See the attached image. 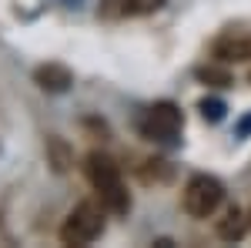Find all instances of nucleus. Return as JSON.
Wrapping results in <instances>:
<instances>
[{"label": "nucleus", "mask_w": 251, "mask_h": 248, "mask_svg": "<svg viewBox=\"0 0 251 248\" xmlns=\"http://www.w3.org/2000/svg\"><path fill=\"white\" fill-rule=\"evenodd\" d=\"M248 225H251V211H248Z\"/></svg>", "instance_id": "12"}, {"label": "nucleus", "mask_w": 251, "mask_h": 248, "mask_svg": "<svg viewBox=\"0 0 251 248\" xmlns=\"http://www.w3.org/2000/svg\"><path fill=\"white\" fill-rule=\"evenodd\" d=\"M164 3H168V0H117L121 14H127V17H148V14L161 10Z\"/></svg>", "instance_id": "8"}, {"label": "nucleus", "mask_w": 251, "mask_h": 248, "mask_svg": "<svg viewBox=\"0 0 251 248\" xmlns=\"http://www.w3.org/2000/svg\"><path fill=\"white\" fill-rule=\"evenodd\" d=\"M248 228H251L248 215H245L241 208H228L221 218H218V238H221V242H241Z\"/></svg>", "instance_id": "7"}, {"label": "nucleus", "mask_w": 251, "mask_h": 248, "mask_svg": "<svg viewBox=\"0 0 251 248\" xmlns=\"http://www.w3.org/2000/svg\"><path fill=\"white\" fill-rule=\"evenodd\" d=\"M84 171H87V181H91L94 191H97V201L111 211V215H127V211H131V194L124 188L121 168H117V161L111 154L91 151L87 161H84Z\"/></svg>", "instance_id": "1"}, {"label": "nucleus", "mask_w": 251, "mask_h": 248, "mask_svg": "<svg viewBox=\"0 0 251 248\" xmlns=\"http://www.w3.org/2000/svg\"><path fill=\"white\" fill-rule=\"evenodd\" d=\"M104 215H107L104 205L80 201L77 208L67 215V221L60 225V242L64 245H91V242H97L104 235Z\"/></svg>", "instance_id": "2"}, {"label": "nucleus", "mask_w": 251, "mask_h": 248, "mask_svg": "<svg viewBox=\"0 0 251 248\" xmlns=\"http://www.w3.org/2000/svg\"><path fill=\"white\" fill-rule=\"evenodd\" d=\"M214 57L218 60H251V34H228L214 44Z\"/></svg>", "instance_id": "6"}, {"label": "nucleus", "mask_w": 251, "mask_h": 248, "mask_svg": "<svg viewBox=\"0 0 251 248\" xmlns=\"http://www.w3.org/2000/svg\"><path fill=\"white\" fill-rule=\"evenodd\" d=\"M34 81H37L44 91H50V94H64V91L74 84L71 71L60 67V64H40L37 71H34Z\"/></svg>", "instance_id": "5"}, {"label": "nucleus", "mask_w": 251, "mask_h": 248, "mask_svg": "<svg viewBox=\"0 0 251 248\" xmlns=\"http://www.w3.org/2000/svg\"><path fill=\"white\" fill-rule=\"evenodd\" d=\"M181 124H184L181 108L171 104V101H161V104H151V108L141 114L137 131L144 134L148 141H171V138H177Z\"/></svg>", "instance_id": "4"}, {"label": "nucleus", "mask_w": 251, "mask_h": 248, "mask_svg": "<svg viewBox=\"0 0 251 248\" xmlns=\"http://www.w3.org/2000/svg\"><path fill=\"white\" fill-rule=\"evenodd\" d=\"M181 201H184V211L191 218H211L214 211L221 208V201H225V188L211 174H194L184 185V198Z\"/></svg>", "instance_id": "3"}, {"label": "nucleus", "mask_w": 251, "mask_h": 248, "mask_svg": "<svg viewBox=\"0 0 251 248\" xmlns=\"http://www.w3.org/2000/svg\"><path fill=\"white\" fill-rule=\"evenodd\" d=\"M201 114L208 117V121H221V117H225V104L214 101V97H204V101H201Z\"/></svg>", "instance_id": "9"}, {"label": "nucleus", "mask_w": 251, "mask_h": 248, "mask_svg": "<svg viewBox=\"0 0 251 248\" xmlns=\"http://www.w3.org/2000/svg\"><path fill=\"white\" fill-rule=\"evenodd\" d=\"M241 131H251V117H248V121H241Z\"/></svg>", "instance_id": "11"}, {"label": "nucleus", "mask_w": 251, "mask_h": 248, "mask_svg": "<svg viewBox=\"0 0 251 248\" xmlns=\"http://www.w3.org/2000/svg\"><path fill=\"white\" fill-rule=\"evenodd\" d=\"M198 77H201V81H214V84H231V77L225 74V71H214V67H201Z\"/></svg>", "instance_id": "10"}]
</instances>
